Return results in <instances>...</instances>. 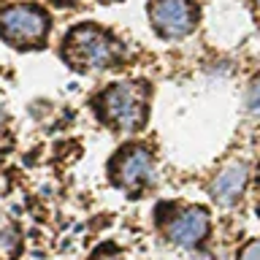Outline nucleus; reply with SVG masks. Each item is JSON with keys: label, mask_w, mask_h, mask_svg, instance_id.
I'll return each instance as SVG.
<instances>
[{"label": "nucleus", "mask_w": 260, "mask_h": 260, "mask_svg": "<svg viewBox=\"0 0 260 260\" xmlns=\"http://www.w3.org/2000/svg\"><path fill=\"white\" fill-rule=\"evenodd\" d=\"M98 111L106 125L119 133H133L146 119V87L141 84H114L98 98Z\"/></svg>", "instance_id": "obj_2"}, {"label": "nucleus", "mask_w": 260, "mask_h": 260, "mask_svg": "<svg viewBox=\"0 0 260 260\" xmlns=\"http://www.w3.org/2000/svg\"><path fill=\"white\" fill-rule=\"evenodd\" d=\"M209 233V214L203 209H187L184 214H179L171 225V241L179 247H198Z\"/></svg>", "instance_id": "obj_6"}, {"label": "nucleus", "mask_w": 260, "mask_h": 260, "mask_svg": "<svg viewBox=\"0 0 260 260\" xmlns=\"http://www.w3.org/2000/svg\"><path fill=\"white\" fill-rule=\"evenodd\" d=\"M195 3L192 0H152L149 19L162 38H182L195 27Z\"/></svg>", "instance_id": "obj_5"}, {"label": "nucleus", "mask_w": 260, "mask_h": 260, "mask_svg": "<svg viewBox=\"0 0 260 260\" xmlns=\"http://www.w3.org/2000/svg\"><path fill=\"white\" fill-rule=\"evenodd\" d=\"M244 187H247V166H231L217 176L214 184H211V195H214L217 203L231 206V203L239 201Z\"/></svg>", "instance_id": "obj_7"}, {"label": "nucleus", "mask_w": 260, "mask_h": 260, "mask_svg": "<svg viewBox=\"0 0 260 260\" xmlns=\"http://www.w3.org/2000/svg\"><path fill=\"white\" fill-rule=\"evenodd\" d=\"M249 111L260 117V79H255V84L249 89Z\"/></svg>", "instance_id": "obj_9"}, {"label": "nucleus", "mask_w": 260, "mask_h": 260, "mask_svg": "<svg viewBox=\"0 0 260 260\" xmlns=\"http://www.w3.org/2000/svg\"><path fill=\"white\" fill-rule=\"evenodd\" d=\"M257 6H260V0H257Z\"/></svg>", "instance_id": "obj_13"}, {"label": "nucleus", "mask_w": 260, "mask_h": 260, "mask_svg": "<svg viewBox=\"0 0 260 260\" xmlns=\"http://www.w3.org/2000/svg\"><path fill=\"white\" fill-rule=\"evenodd\" d=\"M111 260H119V257H111Z\"/></svg>", "instance_id": "obj_12"}, {"label": "nucleus", "mask_w": 260, "mask_h": 260, "mask_svg": "<svg viewBox=\"0 0 260 260\" xmlns=\"http://www.w3.org/2000/svg\"><path fill=\"white\" fill-rule=\"evenodd\" d=\"M62 57L76 71H103L122 60V44L98 24H79L65 36Z\"/></svg>", "instance_id": "obj_1"}, {"label": "nucleus", "mask_w": 260, "mask_h": 260, "mask_svg": "<svg viewBox=\"0 0 260 260\" xmlns=\"http://www.w3.org/2000/svg\"><path fill=\"white\" fill-rule=\"evenodd\" d=\"M239 260H260V239H255V241H249L247 247L241 249V255H239Z\"/></svg>", "instance_id": "obj_8"}, {"label": "nucleus", "mask_w": 260, "mask_h": 260, "mask_svg": "<svg viewBox=\"0 0 260 260\" xmlns=\"http://www.w3.org/2000/svg\"><path fill=\"white\" fill-rule=\"evenodd\" d=\"M54 3H73V0H54Z\"/></svg>", "instance_id": "obj_10"}, {"label": "nucleus", "mask_w": 260, "mask_h": 260, "mask_svg": "<svg viewBox=\"0 0 260 260\" xmlns=\"http://www.w3.org/2000/svg\"><path fill=\"white\" fill-rule=\"evenodd\" d=\"M109 171L114 182L125 187L127 192H141L154 182V160L149 149H144V146H125L111 160Z\"/></svg>", "instance_id": "obj_4"}, {"label": "nucleus", "mask_w": 260, "mask_h": 260, "mask_svg": "<svg viewBox=\"0 0 260 260\" xmlns=\"http://www.w3.org/2000/svg\"><path fill=\"white\" fill-rule=\"evenodd\" d=\"M0 36L19 49L41 46L49 36V16L32 3H14L0 11Z\"/></svg>", "instance_id": "obj_3"}, {"label": "nucleus", "mask_w": 260, "mask_h": 260, "mask_svg": "<svg viewBox=\"0 0 260 260\" xmlns=\"http://www.w3.org/2000/svg\"><path fill=\"white\" fill-rule=\"evenodd\" d=\"M103 3H119V0H103Z\"/></svg>", "instance_id": "obj_11"}]
</instances>
